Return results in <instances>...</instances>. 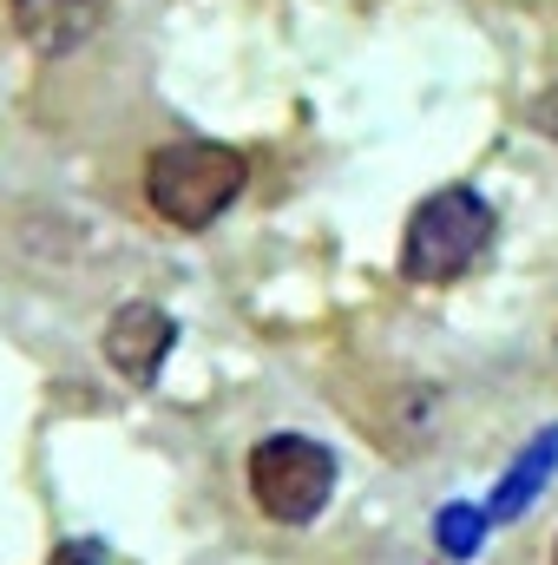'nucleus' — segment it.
Returning a JSON list of instances; mask_svg holds the SVG:
<instances>
[{"label": "nucleus", "mask_w": 558, "mask_h": 565, "mask_svg": "<svg viewBox=\"0 0 558 565\" xmlns=\"http://www.w3.org/2000/svg\"><path fill=\"white\" fill-rule=\"evenodd\" d=\"M250 184V158L217 139H171L144 158V204L171 231H211Z\"/></svg>", "instance_id": "1"}, {"label": "nucleus", "mask_w": 558, "mask_h": 565, "mask_svg": "<svg viewBox=\"0 0 558 565\" xmlns=\"http://www.w3.org/2000/svg\"><path fill=\"white\" fill-rule=\"evenodd\" d=\"M500 217L493 204L473 191V184H440L427 191L415 211H408V231H401V277L408 282H460L493 244Z\"/></svg>", "instance_id": "2"}, {"label": "nucleus", "mask_w": 558, "mask_h": 565, "mask_svg": "<svg viewBox=\"0 0 558 565\" xmlns=\"http://www.w3.org/2000/svg\"><path fill=\"white\" fill-rule=\"evenodd\" d=\"M335 454L315 440V434H264L244 460V480H250V500L264 520L277 526H309L329 493H335Z\"/></svg>", "instance_id": "3"}, {"label": "nucleus", "mask_w": 558, "mask_h": 565, "mask_svg": "<svg viewBox=\"0 0 558 565\" xmlns=\"http://www.w3.org/2000/svg\"><path fill=\"white\" fill-rule=\"evenodd\" d=\"M99 342H106L112 375H126L132 388H151L158 369H164V355H171V342H178V322L158 302H119L106 316V335Z\"/></svg>", "instance_id": "4"}, {"label": "nucleus", "mask_w": 558, "mask_h": 565, "mask_svg": "<svg viewBox=\"0 0 558 565\" xmlns=\"http://www.w3.org/2000/svg\"><path fill=\"white\" fill-rule=\"evenodd\" d=\"M106 7L112 0H7V20H13V33H20L26 53L66 60V53H79L106 26Z\"/></svg>", "instance_id": "5"}, {"label": "nucleus", "mask_w": 558, "mask_h": 565, "mask_svg": "<svg viewBox=\"0 0 558 565\" xmlns=\"http://www.w3.org/2000/svg\"><path fill=\"white\" fill-rule=\"evenodd\" d=\"M552 473H558V427H539V434L526 440V454L513 460V473L493 487L486 520H500V526H506V520H519V513L546 493V480H552Z\"/></svg>", "instance_id": "6"}, {"label": "nucleus", "mask_w": 558, "mask_h": 565, "mask_svg": "<svg viewBox=\"0 0 558 565\" xmlns=\"http://www.w3.org/2000/svg\"><path fill=\"white\" fill-rule=\"evenodd\" d=\"M480 533H486V513H473V507H447V513L433 520V540H440V553H453V559H473Z\"/></svg>", "instance_id": "7"}, {"label": "nucleus", "mask_w": 558, "mask_h": 565, "mask_svg": "<svg viewBox=\"0 0 558 565\" xmlns=\"http://www.w3.org/2000/svg\"><path fill=\"white\" fill-rule=\"evenodd\" d=\"M533 132L558 145V93H539V99H533Z\"/></svg>", "instance_id": "8"}, {"label": "nucleus", "mask_w": 558, "mask_h": 565, "mask_svg": "<svg viewBox=\"0 0 558 565\" xmlns=\"http://www.w3.org/2000/svg\"><path fill=\"white\" fill-rule=\"evenodd\" d=\"M46 565H99V546H60Z\"/></svg>", "instance_id": "9"}, {"label": "nucleus", "mask_w": 558, "mask_h": 565, "mask_svg": "<svg viewBox=\"0 0 558 565\" xmlns=\"http://www.w3.org/2000/svg\"><path fill=\"white\" fill-rule=\"evenodd\" d=\"M552 355H558V335H552Z\"/></svg>", "instance_id": "10"}, {"label": "nucleus", "mask_w": 558, "mask_h": 565, "mask_svg": "<svg viewBox=\"0 0 558 565\" xmlns=\"http://www.w3.org/2000/svg\"><path fill=\"white\" fill-rule=\"evenodd\" d=\"M552 565H558V546H552Z\"/></svg>", "instance_id": "11"}]
</instances>
